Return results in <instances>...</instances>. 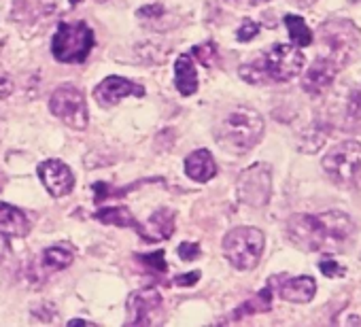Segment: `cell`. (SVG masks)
I'll return each mask as SVG.
<instances>
[{
    "mask_svg": "<svg viewBox=\"0 0 361 327\" xmlns=\"http://www.w3.org/2000/svg\"><path fill=\"white\" fill-rule=\"evenodd\" d=\"M355 234V223L340 211L321 215H293L287 221L289 240L304 251L340 253L348 247Z\"/></svg>",
    "mask_w": 361,
    "mask_h": 327,
    "instance_id": "obj_1",
    "label": "cell"
},
{
    "mask_svg": "<svg viewBox=\"0 0 361 327\" xmlns=\"http://www.w3.org/2000/svg\"><path fill=\"white\" fill-rule=\"evenodd\" d=\"M264 134V117L251 106L232 109L217 125V142L232 155H243L253 149Z\"/></svg>",
    "mask_w": 361,
    "mask_h": 327,
    "instance_id": "obj_2",
    "label": "cell"
},
{
    "mask_svg": "<svg viewBox=\"0 0 361 327\" xmlns=\"http://www.w3.org/2000/svg\"><path fill=\"white\" fill-rule=\"evenodd\" d=\"M323 168L336 185L361 190V142L344 140L336 144L323 157Z\"/></svg>",
    "mask_w": 361,
    "mask_h": 327,
    "instance_id": "obj_3",
    "label": "cell"
},
{
    "mask_svg": "<svg viewBox=\"0 0 361 327\" xmlns=\"http://www.w3.org/2000/svg\"><path fill=\"white\" fill-rule=\"evenodd\" d=\"M94 47V32L85 22H62L51 39V54L62 64H81Z\"/></svg>",
    "mask_w": 361,
    "mask_h": 327,
    "instance_id": "obj_4",
    "label": "cell"
},
{
    "mask_svg": "<svg viewBox=\"0 0 361 327\" xmlns=\"http://www.w3.org/2000/svg\"><path fill=\"white\" fill-rule=\"evenodd\" d=\"M266 238L257 228H236L224 238V253L236 270H253L264 253Z\"/></svg>",
    "mask_w": 361,
    "mask_h": 327,
    "instance_id": "obj_5",
    "label": "cell"
},
{
    "mask_svg": "<svg viewBox=\"0 0 361 327\" xmlns=\"http://www.w3.org/2000/svg\"><path fill=\"white\" fill-rule=\"evenodd\" d=\"M264 79L266 81H279V83H285V81H291L295 79L304 64H306V58L302 56V51L295 47V45H274L268 54H264L262 60L253 62Z\"/></svg>",
    "mask_w": 361,
    "mask_h": 327,
    "instance_id": "obj_6",
    "label": "cell"
},
{
    "mask_svg": "<svg viewBox=\"0 0 361 327\" xmlns=\"http://www.w3.org/2000/svg\"><path fill=\"white\" fill-rule=\"evenodd\" d=\"M361 32L355 24L346 20H331L321 26V39L327 47V58L334 60L340 68L348 62L350 54L359 45Z\"/></svg>",
    "mask_w": 361,
    "mask_h": 327,
    "instance_id": "obj_7",
    "label": "cell"
},
{
    "mask_svg": "<svg viewBox=\"0 0 361 327\" xmlns=\"http://www.w3.org/2000/svg\"><path fill=\"white\" fill-rule=\"evenodd\" d=\"M49 109L68 128H73V130H85L87 128V121H90L87 102H85V96L79 87H75V85L58 87L49 100Z\"/></svg>",
    "mask_w": 361,
    "mask_h": 327,
    "instance_id": "obj_8",
    "label": "cell"
},
{
    "mask_svg": "<svg viewBox=\"0 0 361 327\" xmlns=\"http://www.w3.org/2000/svg\"><path fill=\"white\" fill-rule=\"evenodd\" d=\"M238 200L251 209H262L272 196V171L268 164H253L247 168L236 183Z\"/></svg>",
    "mask_w": 361,
    "mask_h": 327,
    "instance_id": "obj_9",
    "label": "cell"
},
{
    "mask_svg": "<svg viewBox=\"0 0 361 327\" xmlns=\"http://www.w3.org/2000/svg\"><path fill=\"white\" fill-rule=\"evenodd\" d=\"M81 0H16L13 20L16 22H37L43 18L64 16L73 11Z\"/></svg>",
    "mask_w": 361,
    "mask_h": 327,
    "instance_id": "obj_10",
    "label": "cell"
},
{
    "mask_svg": "<svg viewBox=\"0 0 361 327\" xmlns=\"http://www.w3.org/2000/svg\"><path fill=\"white\" fill-rule=\"evenodd\" d=\"M39 179L54 198L68 196L75 187V175L60 159H47L39 166Z\"/></svg>",
    "mask_w": 361,
    "mask_h": 327,
    "instance_id": "obj_11",
    "label": "cell"
},
{
    "mask_svg": "<svg viewBox=\"0 0 361 327\" xmlns=\"http://www.w3.org/2000/svg\"><path fill=\"white\" fill-rule=\"evenodd\" d=\"M161 306V295L155 289L136 291L128 297V323L130 325H151L155 312Z\"/></svg>",
    "mask_w": 361,
    "mask_h": 327,
    "instance_id": "obj_12",
    "label": "cell"
},
{
    "mask_svg": "<svg viewBox=\"0 0 361 327\" xmlns=\"http://www.w3.org/2000/svg\"><path fill=\"white\" fill-rule=\"evenodd\" d=\"M340 70V66L329 60L327 56H321L312 62V66L308 68V73L302 77V87L306 94L310 96H321L325 90L331 87L334 79H336V73Z\"/></svg>",
    "mask_w": 361,
    "mask_h": 327,
    "instance_id": "obj_13",
    "label": "cell"
},
{
    "mask_svg": "<svg viewBox=\"0 0 361 327\" xmlns=\"http://www.w3.org/2000/svg\"><path fill=\"white\" fill-rule=\"evenodd\" d=\"M270 287H276L279 295L283 300H287V302H293V304H306L317 293V283H314L312 276L289 278V276L281 274V276H274L270 280Z\"/></svg>",
    "mask_w": 361,
    "mask_h": 327,
    "instance_id": "obj_14",
    "label": "cell"
},
{
    "mask_svg": "<svg viewBox=\"0 0 361 327\" xmlns=\"http://www.w3.org/2000/svg\"><path fill=\"white\" fill-rule=\"evenodd\" d=\"M128 96H145V87L138 83H132L128 79H121V77H106L94 90V98L102 106H115L117 102H121Z\"/></svg>",
    "mask_w": 361,
    "mask_h": 327,
    "instance_id": "obj_15",
    "label": "cell"
},
{
    "mask_svg": "<svg viewBox=\"0 0 361 327\" xmlns=\"http://www.w3.org/2000/svg\"><path fill=\"white\" fill-rule=\"evenodd\" d=\"M174 232V213L168 211V209H157L147 226H140V238L147 240V242H155V240H166L170 238Z\"/></svg>",
    "mask_w": 361,
    "mask_h": 327,
    "instance_id": "obj_16",
    "label": "cell"
},
{
    "mask_svg": "<svg viewBox=\"0 0 361 327\" xmlns=\"http://www.w3.org/2000/svg\"><path fill=\"white\" fill-rule=\"evenodd\" d=\"M28 232H30L28 217L20 209L0 202V234L7 238H22Z\"/></svg>",
    "mask_w": 361,
    "mask_h": 327,
    "instance_id": "obj_17",
    "label": "cell"
},
{
    "mask_svg": "<svg viewBox=\"0 0 361 327\" xmlns=\"http://www.w3.org/2000/svg\"><path fill=\"white\" fill-rule=\"evenodd\" d=\"M185 173L190 179L198 183H207L217 175V164L207 149H198L185 159Z\"/></svg>",
    "mask_w": 361,
    "mask_h": 327,
    "instance_id": "obj_18",
    "label": "cell"
},
{
    "mask_svg": "<svg viewBox=\"0 0 361 327\" xmlns=\"http://www.w3.org/2000/svg\"><path fill=\"white\" fill-rule=\"evenodd\" d=\"M174 85L183 96H192L198 90L196 66L190 56H178L174 62Z\"/></svg>",
    "mask_w": 361,
    "mask_h": 327,
    "instance_id": "obj_19",
    "label": "cell"
},
{
    "mask_svg": "<svg viewBox=\"0 0 361 327\" xmlns=\"http://www.w3.org/2000/svg\"><path fill=\"white\" fill-rule=\"evenodd\" d=\"M96 219L104 226H119V228H134L136 232H140V223L134 219V215L123 209V206H111V209H102L96 213Z\"/></svg>",
    "mask_w": 361,
    "mask_h": 327,
    "instance_id": "obj_20",
    "label": "cell"
},
{
    "mask_svg": "<svg viewBox=\"0 0 361 327\" xmlns=\"http://www.w3.org/2000/svg\"><path fill=\"white\" fill-rule=\"evenodd\" d=\"M272 306V287L268 285L266 289H262L257 295H253L249 302H245L243 306L236 308V312L230 316V321H236V319H245L249 314H255V312H268Z\"/></svg>",
    "mask_w": 361,
    "mask_h": 327,
    "instance_id": "obj_21",
    "label": "cell"
},
{
    "mask_svg": "<svg viewBox=\"0 0 361 327\" xmlns=\"http://www.w3.org/2000/svg\"><path fill=\"white\" fill-rule=\"evenodd\" d=\"M327 134H329V130L325 128L323 121L310 123V125L302 132V136H300V144H298L300 151H304V153H314V151H319V149L325 144Z\"/></svg>",
    "mask_w": 361,
    "mask_h": 327,
    "instance_id": "obj_22",
    "label": "cell"
},
{
    "mask_svg": "<svg viewBox=\"0 0 361 327\" xmlns=\"http://www.w3.org/2000/svg\"><path fill=\"white\" fill-rule=\"evenodd\" d=\"M342 121L346 130H361V87H355L348 92Z\"/></svg>",
    "mask_w": 361,
    "mask_h": 327,
    "instance_id": "obj_23",
    "label": "cell"
},
{
    "mask_svg": "<svg viewBox=\"0 0 361 327\" xmlns=\"http://www.w3.org/2000/svg\"><path fill=\"white\" fill-rule=\"evenodd\" d=\"M75 255H73V249L71 247H64V245H56V247H49L43 251V266L47 270H64L73 264Z\"/></svg>",
    "mask_w": 361,
    "mask_h": 327,
    "instance_id": "obj_24",
    "label": "cell"
},
{
    "mask_svg": "<svg viewBox=\"0 0 361 327\" xmlns=\"http://www.w3.org/2000/svg\"><path fill=\"white\" fill-rule=\"evenodd\" d=\"M285 26L289 30V37L295 47H308L312 43V30L306 26V22L298 16H285Z\"/></svg>",
    "mask_w": 361,
    "mask_h": 327,
    "instance_id": "obj_25",
    "label": "cell"
},
{
    "mask_svg": "<svg viewBox=\"0 0 361 327\" xmlns=\"http://www.w3.org/2000/svg\"><path fill=\"white\" fill-rule=\"evenodd\" d=\"M138 20H142V24L147 28H153V30H159V22H164L168 18L164 5L155 3V5H145L142 9H138Z\"/></svg>",
    "mask_w": 361,
    "mask_h": 327,
    "instance_id": "obj_26",
    "label": "cell"
},
{
    "mask_svg": "<svg viewBox=\"0 0 361 327\" xmlns=\"http://www.w3.org/2000/svg\"><path fill=\"white\" fill-rule=\"evenodd\" d=\"M192 56H196V60H198L202 66H207V68H213V66L217 64V60H219L215 43H202V45H196V47L192 49Z\"/></svg>",
    "mask_w": 361,
    "mask_h": 327,
    "instance_id": "obj_27",
    "label": "cell"
},
{
    "mask_svg": "<svg viewBox=\"0 0 361 327\" xmlns=\"http://www.w3.org/2000/svg\"><path fill=\"white\" fill-rule=\"evenodd\" d=\"M142 266H147L153 272H166V261H164V251L149 253V255H138L136 257Z\"/></svg>",
    "mask_w": 361,
    "mask_h": 327,
    "instance_id": "obj_28",
    "label": "cell"
},
{
    "mask_svg": "<svg viewBox=\"0 0 361 327\" xmlns=\"http://www.w3.org/2000/svg\"><path fill=\"white\" fill-rule=\"evenodd\" d=\"M319 270L325 274V276H329V278H338V276H344V268L336 261V259H331V257H325V259H321L319 261Z\"/></svg>",
    "mask_w": 361,
    "mask_h": 327,
    "instance_id": "obj_29",
    "label": "cell"
},
{
    "mask_svg": "<svg viewBox=\"0 0 361 327\" xmlns=\"http://www.w3.org/2000/svg\"><path fill=\"white\" fill-rule=\"evenodd\" d=\"M257 32H259V24L253 22V20H245V22L240 24V28H238V41L247 43V41L255 39Z\"/></svg>",
    "mask_w": 361,
    "mask_h": 327,
    "instance_id": "obj_30",
    "label": "cell"
},
{
    "mask_svg": "<svg viewBox=\"0 0 361 327\" xmlns=\"http://www.w3.org/2000/svg\"><path fill=\"white\" fill-rule=\"evenodd\" d=\"M200 245L198 242H183L178 247V257L183 259V261H194L200 257Z\"/></svg>",
    "mask_w": 361,
    "mask_h": 327,
    "instance_id": "obj_31",
    "label": "cell"
},
{
    "mask_svg": "<svg viewBox=\"0 0 361 327\" xmlns=\"http://www.w3.org/2000/svg\"><path fill=\"white\" fill-rule=\"evenodd\" d=\"M13 94V81L7 75H0V98H7Z\"/></svg>",
    "mask_w": 361,
    "mask_h": 327,
    "instance_id": "obj_32",
    "label": "cell"
},
{
    "mask_svg": "<svg viewBox=\"0 0 361 327\" xmlns=\"http://www.w3.org/2000/svg\"><path fill=\"white\" fill-rule=\"evenodd\" d=\"M200 280V272L196 270V272H192V274H183L180 278H174V285H194V283H198Z\"/></svg>",
    "mask_w": 361,
    "mask_h": 327,
    "instance_id": "obj_33",
    "label": "cell"
},
{
    "mask_svg": "<svg viewBox=\"0 0 361 327\" xmlns=\"http://www.w3.org/2000/svg\"><path fill=\"white\" fill-rule=\"evenodd\" d=\"M293 3H295L298 7H304V9H308V7H312V5H314V0H293Z\"/></svg>",
    "mask_w": 361,
    "mask_h": 327,
    "instance_id": "obj_34",
    "label": "cell"
},
{
    "mask_svg": "<svg viewBox=\"0 0 361 327\" xmlns=\"http://www.w3.org/2000/svg\"><path fill=\"white\" fill-rule=\"evenodd\" d=\"M3 47H5V35L0 32V51H3Z\"/></svg>",
    "mask_w": 361,
    "mask_h": 327,
    "instance_id": "obj_35",
    "label": "cell"
},
{
    "mask_svg": "<svg viewBox=\"0 0 361 327\" xmlns=\"http://www.w3.org/2000/svg\"><path fill=\"white\" fill-rule=\"evenodd\" d=\"M3 185H5V177L0 175V190H3Z\"/></svg>",
    "mask_w": 361,
    "mask_h": 327,
    "instance_id": "obj_36",
    "label": "cell"
},
{
    "mask_svg": "<svg viewBox=\"0 0 361 327\" xmlns=\"http://www.w3.org/2000/svg\"><path fill=\"white\" fill-rule=\"evenodd\" d=\"M251 3H270V0H251Z\"/></svg>",
    "mask_w": 361,
    "mask_h": 327,
    "instance_id": "obj_37",
    "label": "cell"
},
{
    "mask_svg": "<svg viewBox=\"0 0 361 327\" xmlns=\"http://www.w3.org/2000/svg\"><path fill=\"white\" fill-rule=\"evenodd\" d=\"M353 3H361V0H353Z\"/></svg>",
    "mask_w": 361,
    "mask_h": 327,
    "instance_id": "obj_38",
    "label": "cell"
}]
</instances>
